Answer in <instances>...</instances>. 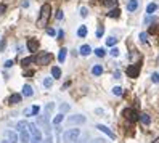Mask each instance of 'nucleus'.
I'll return each instance as SVG.
<instances>
[{
	"label": "nucleus",
	"instance_id": "obj_26",
	"mask_svg": "<svg viewBox=\"0 0 159 143\" xmlns=\"http://www.w3.org/2000/svg\"><path fill=\"white\" fill-rule=\"evenodd\" d=\"M77 35H79V37H85L87 35V28L85 26H80V28L77 29Z\"/></svg>",
	"mask_w": 159,
	"mask_h": 143
},
{
	"label": "nucleus",
	"instance_id": "obj_46",
	"mask_svg": "<svg viewBox=\"0 0 159 143\" xmlns=\"http://www.w3.org/2000/svg\"><path fill=\"white\" fill-rule=\"evenodd\" d=\"M114 79H121V71H116L114 73Z\"/></svg>",
	"mask_w": 159,
	"mask_h": 143
},
{
	"label": "nucleus",
	"instance_id": "obj_5",
	"mask_svg": "<svg viewBox=\"0 0 159 143\" xmlns=\"http://www.w3.org/2000/svg\"><path fill=\"white\" fill-rule=\"evenodd\" d=\"M52 59H53V55H52V53H44V55L37 56V58H35V61H37L39 64H48Z\"/></svg>",
	"mask_w": 159,
	"mask_h": 143
},
{
	"label": "nucleus",
	"instance_id": "obj_17",
	"mask_svg": "<svg viewBox=\"0 0 159 143\" xmlns=\"http://www.w3.org/2000/svg\"><path fill=\"white\" fill-rule=\"evenodd\" d=\"M52 77H53V79H59V77H61V69H59L58 66H53L52 68Z\"/></svg>",
	"mask_w": 159,
	"mask_h": 143
},
{
	"label": "nucleus",
	"instance_id": "obj_45",
	"mask_svg": "<svg viewBox=\"0 0 159 143\" xmlns=\"http://www.w3.org/2000/svg\"><path fill=\"white\" fill-rule=\"evenodd\" d=\"M44 143H53V138L52 137H47V138L44 140Z\"/></svg>",
	"mask_w": 159,
	"mask_h": 143
},
{
	"label": "nucleus",
	"instance_id": "obj_21",
	"mask_svg": "<svg viewBox=\"0 0 159 143\" xmlns=\"http://www.w3.org/2000/svg\"><path fill=\"white\" fill-rule=\"evenodd\" d=\"M80 55H84V56H87V55H90V52H92V48H90L88 45H82L80 47Z\"/></svg>",
	"mask_w": 159,
	"mask_h": 143
},
{
	"label": "nucleus",
	"instance_id": "obj_29",
	"mask_svg": "<svg viewBox=\"0 0 159 143\" xmlns=\"http://www.w3.org/2000/svg\"><path fill=\"white\" fill-rule=\"evenodd\" d=\"M140 42L142 44L148 42V34H146V32H140Z\"/></svg>",
	"mask_w": 159,
	"mask_h": 143
},
{
	"label": "nucleus",
	"instance_id": "obj_1",
	"mask_svg": "<svg viewBox=\"0 0 159 143\" xmlns=\"http://www.w3.org/2000/svg\"><path fill=\"white\" fill-rule=\"evenodd\" d=\"M50 15H52V7H50V3H44V5H42V8H40L39 19H37V26H39V28L47 26V23H48V19H50Z\"/></svg>",
	"mask_w": 159,
	"mask_h": 143
},
{
	"label": "nucleus",
	"instance_id": "obj_4",
	"mask_svg": "<svg viewBox=\"0 0 159 143\" xmlns=\"http://www.w3.org/2000/svg\"><path fill=\"white\" fill-rule=\"evenodd\" d=\"M140 69H142V64L137 63V64H130V66L127 68V71H125V73H127L129 77H132V79H133V77H138L140 76Z\"/></svg>",
	"mask_w": 159,
	"mask_h": 143
},
{
	"label": "nucleus",
	"instance_id": "obj_27",
	"mask_svg": "<svg viewBox=\"0 0 159 143\" xmlns=\"http://www.w3.org/2000/svg\"><path fill=\"white\" fill-rule=\"evenodd\" d=\"M52 84H53V77H45V79H44V87L50 88V87H52Z\"/></svg>",
	"mask_w": 159,
	"mask_h": 143
},
{
	"label": "nucleus",
	"instance_id": "obj_44",
	"mask_svg": "<svg viewBox=\"0 0 159 143\" xmlns=\"http://www.w3.org/2000/svg\"><path fill=\"white\" fill-rule=\"evenodd\" d=\"M11 66H13V61H11V59L5 61V68H11Z\"/></svg>",
	"mask_w": 159,
	"mask_h": 143
},
{
	"label": "nucleus",
	"instance_id": "obj_2",
	"mask_svg": "<svg viewBox=\"0 0 159 143\" xmlns=\"http://www.w3.org/2000/svg\"><path fill=\"white\" fill-rule=\"evenodd\" d=\"M79 137H80L79 129H68L64 133H63V142L64 143H74Z\"/></svg>",
	"mask_w": 159,
	"mask_h": 143
},
{
	"label": "nucleus",
	"instance_id": "obj_25",
	"mask_svg": "<svg viewBox=\"0 0 159 143\" xmlns=\"http://www.w3.org/2000/svg\"><path fill=\"white\" fill-rule=\"evenodd\" d=\"M64 119V116H63V113L61 114H56L55 117H53V126H59L61 124V121Z\"/></svg>",
	"mask_w": 159,
	"mask_h": 143
},
{
	"label": "nucleus",
	"instance_id": "obj_11",
	"mask_svg": "<svg viewBox=\"0 0 159 143\" xmlns=\"http://www.w3.org/2000/svg\"><path fill=\"white\" fill-rule=\"evenodd\" d=\"M19 140L21 143H29V140H31V132H29V129H24L19 132Z\"/></svg>",
	"mask_w": 159,
	"mask_h": 143
},
{
	"label": "nucleus",
	"instance_id": "obj_23",
	"mask_svg": "<svg viewBox=\"0 0 159 143\" xmlns=\"http://www.w3.org/2000/svg\"><path fill=\"white\" fill-rule=\"evenodd\" d=\"M66 53H68V50H66V48L59 50V53H58V61H59V63H63V61L66 59Z\"/></svg>",
	"mask_w": 159,
	"mask_h": 143
},
{
	"label": "nucleus",
	"instance_id": "obj_41",
	"mask_svg": "<svg viewBox=\"0 0 159 143\" xmlns=\"http://www.w3.org/2000/svg\"><path fill=\"white\" fill-rule=\"evenodd\" d=\"M47 34H48V35H55L56 32H55V29H53V28H47Z\"/></svg>",
	"mask_w": 159,
	"mask_h": 143
},
{
	"label": "nucleus",
	"instance_id": "obj_16",
	"mask_svg": "<svg viewBox=\"0 0 159 143\" xmlns=\"http://www.w3.org/2000/svg\"><path fill=\"white\" fill-rule=\"evenodd\" d=\"M140 121H142L143 126H149L151 124V117H149L146 113H143V114H140Z\"/></svg>",
	"mask_w": 159,
	"mask_h": 143
},
{
	"label": "nucleus",
	"instance_id": "obj_37",
	"mask_svg": "<svg viewBox=\"0 0 159 143\" xmlns=\"http://www.w3.org/2000/svg\"><path fill=\"white\" fill-rule=\"evenodd\" d=\"M151 80L154 82V84H159V74H158V73H154V74L151 76Z\"/></svg>",
	"mask_w": 159,
	"mask_h": 143
},
{
	"label": "nucleus",
	"instance_id": "obj_50",
	"mask_svg": "<svg viewBox=\"0 0 159 143\" xmlns=\"http://www.w3.org/2000/svg\"><path fill=\"white\" fill-rule=\"evenodd\" d=\"M153 143H159V137H158V138H154V140H153Z\"/></svg>",
	"mask_w": 159,
	"mask_h": 143
},
{
	"label": "nucleus",
	"instance_id": "obj_34",
	"mask_svg": "<svg viewBox=\"0 0 159 143\" xmlns=\"http://www.w3.org/2000/svg\"><path fill=\"white\" fill-rule=\"evenodd\" d=\"M103 32H104L103 26H98V29H97V37H103Z\"/></svg>",
	"mask_w": 159,
	"mask_h": 143
},
{
	"label": "nucleus",
	"instance_id": "obj_52",
	"mask_svg": "<svg viewBox=\"0 0 159 143\" xmlns=\"http://www.w3.org/2000/svg\"><path fill=\"white\" fill-rule=\"evenodd\" d=\"M2 143H10V142H8V140H3V142H2Z\"/></svg>",
	"mask_w": 159,
	"mask_h": 143
},
{
	"label": "nucleus",
	"instance_id": "obj_35",
	"mask_svg": "<svg viewBox=\"0 0 159 143\" xmlns=\"http://www.w3.org/2000/svg\"><path fill=\"white\" fill-rule=\"evenodd\" d=\"M31 111H32V116H37V114H39V111H40V108H39V106L35 105V106H32V108H31Z\"/></svg>",
	"mask_w": 159,
	"mask_h": 143
},
{
	"label": "nucleus",
	"instance_id": "obj_14",
	"mask_svg": "<svg viewBox=\"0 0 159 143\" xmlns=\"http://www.w3.org/2000/svg\"><path fill=\"white\" fill-rule=\"evenodd\" d=\"M19 101H21V95L19 93H13L10 97V100H8V103H10V105H18Z\"/></svg>",
	"mask_w": 159,
	"mask_h": 143
},
{
	"label": "nucleus",
	"instance_id": "obj_31",
	"mask_svg": "<svg viewBox=\"0 0 159 143\" xmlns=\"http://www.w3.org/2000/svg\"><path fill=\"white\" fill-rule=\"evenodd\" d=\"M95 55L100 56V58H103V56H104V50L103 48H97V50H95Z\"/></svg>",
	"mask_w": 159,
	"mask_h": 143
},
{
	"label": "nucleus",
	"instance_id": "obj_15",
	"mask_svg": "<svg viewBox=\"0 0 159 143\" xmlns=\"http://www.w3.org/2000/svg\"><path fill=\"white\" fill-rule=\"evenodd\" d=\"M23 95H24V97H32V95H34V90H32V87L29 84H26L24 87H23Z\"/></svg>",
	"mask_w": 159,
	"mask_h": 143
},
{
	"label": "nucleus",
	"instance_id": "obj_38",
	"mask_svg": "<svg viewBox=\"0 0 159 143\" xmlns=\"http://www.w3.org/2000/svg\"><path fill=\"white\" fill-rule=\"evenodd\" d=\"M53 108H55V105H53V103H48V105H47V108H45L47 114H48V113H52V111H53Z\"/></svg>",
	"mask_w": 159,
	"mask_h": 143
},
{
	"label": "nucleus",
	"instance_id": "obj_48",
	"mask_svg": "<svg viewBox=\"0 0 159 143\" xmlns=\"http://www.w3.org/2000/svg\"><path fill=\"white\" fill-rule=\"evenodd\" d=\"M24 114H26V116H31L32 111H31V109H24Z\"/></svg>",
	"mask_w": 159,
	"mask_h": 143
},
{
	"label": "nucleus",
	"instance_id": "obj_20",
	"mask_svg": "<svg viewBox=\"0 0 159 143\" xmlns=\"http://www.w3.org/2000/svg\"><path fill=\"white\" fill-rule=\"evenodd\" d=\"M34 61H35V56H28V58L21 59V64H23V66H29V64L34 63Z\"/></svg>",
	"mask_w": 159,
	"mask_h": 143
},
{
	"label": "nucleus",
	"instance_id": "obj_51",
	"mask_svg": "<svg viewBox=\"0 0 159 143\" xmlns=\"http://www.w3.org/2000/svg\"><path fill=\"white\" fill-rule=\"evenodd\" d=\"M31 143H40V142H39V140H35V138H34V140H32Z\"/></svg>",
	"mask_w": 159,
	"mask_h": 143
},
{
	"label": "nucleus",
	"instance_id": "obj_12",
	"mask_svg": "<svg viewBox=\"0 0 159 143\" xmlns=\"http://www.w3.org/2000/svg\"><path fill=\"white\" fill-rule=\"evenodd\" d=\"M158 32H159V24H158V21H153L148 28V34L154 35V34H158Z\"/></svg>",
	"mask_w": 159,
	"mask_h": 143
},
{
	"label": "nucleus",
	"instance_id": "obj_22",
	"mask_svg": "<svg viewBox=\"0 0 159 143\" xmlns=\"http://www.w3.org/2000/svg\"><path fill=\"white\" fill-rule=\"evenodd\" d=\"M156 10H158V5H156V3H149L148 7H146V15H153Z\"/></svg>",
	"mask_w": 159,
	"mask_h": 143
},
{
	"label": "nucleus",
	"instance_id": "obj_42",
	"mask_svg": "<svg viewBox=\"0 0 159 143\" xmlns=\"http://www.w3.org/2000/svg\"><path fill=\"white\" fill-rule=\"evenodd\" d=\"M153 21H156V19H153L151 16H148V18H145V24H151Z\"/></svg>",
	"mask_w": 159,
	"mask_h": 143
},
{
	"label": "nucleus",
	"instance_id": "obj_32",
	"mask_svg": "<svg viewBox=\"0 0 159 143\" xmlns=\"http://www.w3.org/2000/svg\"><path fill=\"white\" fill-rule=\"evenodd\" d=\"M113 93H114L116 97H119V95H122V88L121 87H114L113 88Z\"/></svg>",
	"mask_w": 159,
	"mask_h": 143
},
{
	"label": "nucleus",
	"instance_id": "obj_28",
	"mask_svg": "<svg viewBox=\"0 0 159 143\" xmlns=\"http://www.w3.org/2000/svg\"><path fill=\"white\" fill-rule=\"evenodd\" d=\"M116 44H118V39H116V37H109V39H106V45H108V47H114Z\"/></svg>",
	"mask_w": 159,
	"mask_h": 143
},
{
	"label": "nucleus",
	"instance_id": "obj_6",
	"mask_svg": "<svg viewBox=\"0 0 159 143\" xmlns=\"http://www.w3.org/2000/svg\"><path fill=\"white\" fill-rule=\"evenodd\" d=\"M85 121H87L85 116H80V114H74L68 117V124H84Z\"/></svg>",
	"mask_w": 159,
	"mask_h": 143
},
{
	"label": "nucleus",
	"instance_id": "obj_10",
	"mask_svg": "<svg viewBox=\"0 0 159 143\" xmlns=\"http://www.w3.org/2000/svg\"><path fill=\"white\" fill-rule=\"evenodd\" d=\"M5 138L10 143H18V133L13 130H5Z\"/></svg>",
	"mask_w": 159,
	"mask_h": 143
},
{
	"label": "nucleus",
	"instance_id": "obj_18",
	"mask_svg": "<svg viewBox=\"0 0 159 143\" xmlns=\"http://www.w3.org/2000/svg\"><path fill=\"white\" fill-rule=\"evenodd\" d=\"M108 16L109 18H119L121 16V10H119V8H113V10L108 11Z\"/></svg>",
	"mask_w": 159,
	"mask_h": 143
},
{
	"label": "nucleus",
	"instance_id": "obj_3",
	"mask_svg": "<svg viewBox=\"0 0 159 143\" xmlns=\"http://www.w3.org/2000/svg\"><path fill=\"white\" fill-rule=\"evenodd\" d=\"M122 116H124L127 121H130V122H135V121H138L140 119V114L135 109H132V108H125L124 111H122Z\"/></svg>",
	"mask_w": 159,
	"mask_h": 143
},
{
	"label": "nucleus",
	"instance_id": "obj_39",
	"mask_svg": "<svg viewBox=\"0 0 159 143\" xmlns=\"http://www.w3.org/2000/svg\"><path fill=\"white\" fill-rule=\"evenodd\" d=\"M74 143H88V142H87V135H84L82 138H80V137H79V138H77V140H76V142H74Z\"/></svg>",
	"mask_w": 159,
	"mask_h": 143
},
{
	"label": "nucleus",
	"instance_id": "obj_7",
	"mask_svg": "<svg viewBox=\"0 0 159 143\" xmlns=\"http://www.w3.org/2000/svg\"><path fill=\"white\" fill-rule=\"evenodd\" d=\"M29 132H31V135L34 137L35 140L42 142V133H40V130L37 129V126H35V124H29Z\"/></svg>",
	"mask_w": 159,
	"mask_h": 143
},
{
	"label": "nucleus",
	"instance_id": "obj_24",
	"mask_svg": "<svg viewBox=\"0 0 159 143\" xmlns=\"http://www.w3.org/2000/svg\"><path fill=\"white\" fill-rule=\"evenodd\" d=\"M16 127H18V130L21 132V130H24V129H29V122H26V121H19Z\"/></svg>",
	"mask_w": 159,
	"mask_h": 143
},
{
	"label": "nucleus",
	"instance_id": "obj_43",
	"mask_svg": "<svg viewBox=\"0 0 159 143\" xmlns=\"http://www.w3.org/2000/svg\"><path fill=\"white\" fill-rule=\"evenodd\" d=\"M5 10H7V5H5V3H0V15H3Z\"/></svg>",
	"mask_w": 159,
	"mask_h": 143
},
{
	"label": "nucleus",
	"instance_id": "obj_47",
	"mask_svg": "<svg viewBox=\"0 0 159 143\" xmlns=\"http://www.w3.org/2000/svg\"><path fill=\"white\" fill-rule=\"evenodd\" d=\"M56 18H58V19H63V11H61V10L56 13Z\"/></svg>",
	"mask_w": 159,
	"mask_h": 143
},
{
	"label": "nucleus",
	"instance_id": "obj_13",
	"mask_svg": "<svg viewBox=\"0 0 159 143\" xmlns=\"http://www.w3.org/2000/svg\"><path fill=\"white\" fill-rule=\"evenodd\" d=\"M137 8H138V0H129V3H127V10L132 13V11H135Z\"/></svg>",
	"mask_w": 159,
	"mask_h": 143
},
{
	"label": "nucleus",
	"instance_id": "obj_9",
	"mask_svg": "<svg viewBox=\"0 0 159 143\" xmlns=\"http://www.w3.org/2000/svg\"><path fill=\"white\" fill-rule=\"evenodd\" d=\"M28 50L31 53H35L39 50V40L37 39H29L28 40Z\"/></svg>",
	"mask_w": 159,
	"mask_h": 143
},
{
	"label": "nucleus",
	"instance_id": "obj_33",
	"mask_svg": "<svg viewBox=\"0 0 159 143\" xmlns=\"http://www.w3.org/2000/svg\"><path fill=\"white\" fill-rule=\"evenodd\" d=\"M59 111H61V113H66V111H69V105H66V103H63V105L59 106Z\"/></svg>",
	"mask_w": 159,
	"mask_h": 143
},
{
	"label": "nucleus",
	"instance_id": "obj_49",
	"mask_svg": "<svg viewBox=\"0 0 159 143\" xmlns=\"http://www.w3.org/2000/svg\"><path fill=\"white\" fill-rule=\"evenodd\" d=\"M63 35H64V32H63V31H59V32H58V37H59V39H63Z\"/></svg>",
	"mask_w": 159,
	"mask_h": 143
},
{
	"label": "nucleus",
	"instance_id": "obj_36",
	"mask_svg": "<svg viewBox=\"0 0 159 143\" xmlns=\"http://www.w3.org/2000/svg\"><path fill=\"white\" fill-rule=\"evenodd\" d=\"M109 53H111V56H119V48H116V47H113Z\"/></svg>",
	"mask_w": 159,
	"mask_h": 143
},
{
	"label": "nucleus",
	"instance_id": "obj_40",
	"mask_svg": "<svg viewBox=\"0 0 159 143\" xmlns=\"http://www.w3.org/2000/svg\"><path fill=\"white\" fill-rule=\"evenodd\" d=\"M87 15H88V10H87L85 7H82V8H80V16H82V18H85Z\"/></svg>",
	"mask_w": 159,
	"mask_h": 143
},
{
	"label": "nucleus",
	"instance_id": "obj_8",
	"mask_svg": "<svg viewBox=\"0 0 159 143\" xmlns=\"http://www.w3.org/2000/svg\"><path fill=\"white\" fill-rule=\"evenodd\" d=\"M97 129H98V130H101V132H103V133H106V135H108V137H109V138H111V140H114V138H116V135H114V132H113V130H111V129H109V127H106V126H103V124H98V126H97Z\"/></svg>",
	"mask_w": 159,
	"mask_h": 143
},
{
	"label": "nucleus",
	"instance_id": "obj_30",
	"mask_svg": "<svg viewBox=\"0 0 159 143\" xmlns=\"http://www.w3.org/2000/svg\"><path fill=\"white\" fill-rule=\"evenodd\" d=\"M106 5H108V7L116 8V7H118V2H116V0H106Z\"/></svg>",
	"mask_w": 159,
	"mask_h": 143
},
{
	"label": "nucleus",
	"instance_id": "obj_19",
	"mask_svg": "<svg viewBox=\"0 0 159 143\" xmlns=\"http://www.w3.org/2000/svg\"><path fill=\"white\" fill-rule=\"evenodd\" d=\"M92 74H93V76H101V74H103V68H101L100 64H95V66L92 68Z\"/></svg>",
	"mask_w": 159,
	"mask_h": 143
}]
</instances>
